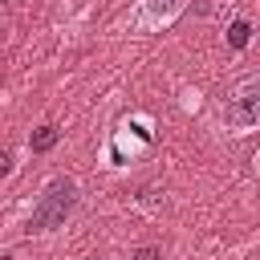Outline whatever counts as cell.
<instances>
[{"label":"cell","instance_id":"1","mask_svg":"<svg viewBox=\"0 0 260 260\" xmlns=\"http://www.w3.org/2000/svg\"><path fill=\"white\" fill-rule=\"evenodd\" d=\"M219 122L236 138L260 130V73H252L228 89V98L219 102Z\"/></svg>","mask_w":260,"mask_h":260},{"label":"cell","instance_id":"2","mask_svg":"<svg viewBox=\"0 0 260 260\" xmlns=\"http://www.w3.org/2000/svg\"><path fill=\"white\" fill-rule=\"evenodd\" d=\"M73 211H77V183L57 175V179L45 183V191H41V199L32 207L28 232H57V228H65V219Z\"/></svg>","mask_w":260,"mask_h":260},{"label":"cell","instance_id":"3","mask_svg":"<svg viewBox=\"0 0 260 260\" xmlns=\"http://www.w3.org/2000/svg\"><path fill=\"white\" fill-rule=\"evenodd\" d=\"M187 4L191 0H138L130 24H134V32H162L167 24H175L183 16Z\"/></svg>","mask_w":260,"mask_h":260},{"label":"cell","instance_id":"4","mask_svg":"<svg viewBox=\"0 0 260 260\" xmlns=\"http://www.w3.org/2000/svg\"><path fill=\"white\" fill-rule=\"evenodd\" d=\"M57 138H61V130L45 122V126H37V130H32V138H28V150H32V154H45V150H53V146H57Z\"/></svg>","mask_w":260,"mask_h":260},{"label":"cell","instance_id":"5","mask_svg":"<svg viewBox=\"0 0 260 260\" xmlns=\"http://www.w3.org/2000/svg\"><path fill=\"white\" fill-rule=\"evenodd\" d=\"M228 41H232V49H244L248 45V20H236L232 32H228Z\"/></svg>","mask_w":260,"mask_h":260},{"label":"cell","instance_id":"6","mask_svg":"<svg viewBox=\"0 0 260 260\" xmlns=\"http://www.w3.org/2000/svg\"><path fill=\"white\" fill-rule=\"evenodd\" d=\"M158 256H162L158 248H138V252H134V260H158Z\"/></svg>","mask_w":260,"mask_h":260},{"label":"cell","instance_id":"7","mask_svg":"<svg viewBox=\"0 0 260 260\" xmlns=\"http://www.w3.org/2000/svg\"><path fill=\"white\" fill-rule=\"evenodd\" d=\"M252 175H256V179H260V150H256V154H252Z\"/></svg>","mask_w":260,"mask_h":260},{"label":"cell","instance_id":"8","mask_svg":"<svg viewBox=\"0 0 260 260\" xmlns=\"http://www.w3.org/2000/svg\"><path fill=\"white\" fill-rule=\"evenodd\" d=\"M81 260H106V256H98V252H89V256H81Z\"/></svg>","mask_w":260,"mask_h":260}]
</instances>
